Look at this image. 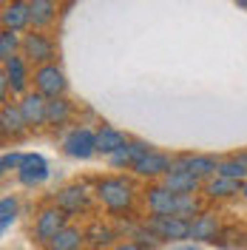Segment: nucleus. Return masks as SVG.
Here are the masks:
<instances>
[{"label": "nucleus", "instance_id": "obj_27", "mask_svg": "<svg viewBox=\"0 0 247 250\" xmlns=\"http://www.w3.org/2000/svg\"><path fill=\"white\" fill-rule=\"evenodd\" d=\"M216 173L222 176H233V179H245L247 176V165L239 159V156H230V159H219Z\"/></svg>", "mask_w": 247, "mask_h": 250}, {"label": "nucleus", "instance_id": "obj_1", "mask_svg": "<svg viewBox=\"0 0 247 250\" xmlns=\"http://www.w3.org/2000/svg\"><path fill=\"white\" fill-rule=\"evenodd\" d=\"M94 196H97V202L103 205L108 213L120 216V213H128V210L134 208L137 190H134V185H131L125 176H105V179L97 182Z\"/></svg>", "mask_w": 247, "mask_h": 250}, {"label": "nucleus", "instance_id": "obj_5", "mask_svg": "<svg viewBox=\"0 0 247 250\" xmlns=\"http://www.w3.org/2000/svg\"><path fill=\"white\" fill-rule=\"evenodd\" d=\"M156 236L159 242H185L190 239V219H182V216H148L145 222Z\"/></svg>", "mask_w": 247, "mask_h": 250}, {"label": "nucleus", "instance_id": "obj_34", "mask_svg": "<svg viewBox=\"0 0 247 250\" xmlns=\"http://www.w3.org/2000/svg\"><path fill=\"white\" fill-rule=\"evenodd\" d=\"M3 3H9V0H3Z\"/></svg>", "mask_w": 247, "mask_h": 250}, {"label": "nucleus", "instance_id": "obj_32", "mask_svg": "<svg viewBox=\"0 0 247 250\" xmlns=\"http://www.w3.org/2000/svg\"><path fill=\"white\" fill-rule=\"evenodd\" d=\"M82 250H103V248H94V245H91V248H82Z\"/></svg>", "mask_w": 247, "mask_h": 250}, {"label": "nucleus", "instance_id": "obj_25", "mask_svg": "<svg viewBox=\"0 0 247 250\" xmlns=\"http://www.w3.org/2000/svg\"><path fill=\"white\" fill-rule=\"evenodd\" d=\"M17 51H20V37H17V31L3 29L0 31V62L12 60Z\"/></svg>", "mask_w": 247, "mask_h": 250}, {"label": "nucleus", "instance_id": "obj_9", "mask_svg": "<svg viewBox=\"0 0 247 250\" xmlns=\"http://www.w3.org/2000/svg\"><path fill=\"white\" fill-rule=\"evenodd\" d=\"M176 199H179V193H173L162 182L159 185H151L145 190V205H148V213L151 216H173L176 213Z\"/></svg>", "mask_w": 247, "mask_h": 250}, {"label": "nucleus", "instance_id": "obj_23", "mask_svg": "<svg viewBox=\"0 0 247 250\" xmlns=\"http://www.w3.org/2000/svg\"><path fill=\"white\" fill-rule=\"evenodd\" d=\"M71 117H74V105L65 100V94H62V97H54V100H48L46 125H51V128H62Z\"/></svg>", "mask_w": 247, "mask_h": 250}, {"label": "nucleus", "instance_id": "obj_33", "mask_svg": "<svg viewBox=\"0 0 247 250\" xmlns=\"http://www.w3.org/2000/svg\"><path fill=\"white\" fill-rule=\"evenodd\" d=\"M242 196H247V182H245V190H242Z\"/></svg>", "mask_w": 247, "mask_h": 250}, {"label": "nucleus", "instance_id": "obj_11", "mask_svg": "<svg viewBox=\"0 0 247 250\" xmlns=\"http://www.w3.org/2000/svg\"><path fill=\"white\" fill-rule=\"evenodd\" d=\"M242 190H245V179H233V176H222V173L205 179V185H202V193L207 199H233Z\"/></svg>", "mask_w": 247, "mask_h": 250}, {"label": "nucleus", "instance_id": "obj_18", "mask_svg": "<svg viewBox=\"0 0 247 250\" xmlns=\"http://www.w3.org/2000/svg\"><path fill=\"white\" fill-rule=\"evenodd\" d=\"M0 131H3V137H23L26 131H29V125H26V117H23V111L20 105H12V103H6L3 108H0Z\"/></svg>", "mask_w": 247, "mask_h": 250}, {"label": "nucleus", "instance_id": "obj_6", "mask_svg": "<svg viewBox=\"0 0 247 250\" xmlns=\"http://www.w3.org/2000/svg\"><path fill=\"white\" fill-rule=\"evenodd\" d=\"M62 151L71 156V159H88L97 154V131L91 128H71L65 137H62Z\"/></svg>", "mask_w": 247, "mask_h": 250}, {"label": "nucleus", "instance_id": "obj_3", "mask_svg": "<svg viewBox=\"0 0 247 250\" xmlns=\"http://www.w3.org/2000/svg\"><path fill=\"white\" fill-rule=\"evenodd\" d=\"M31 83H34V91H40L43 97H48V100L62 97L65 88H68L65 71H62L57 62H43V65H37L34 74H31Z\"/></svg>", "mask_w": 247, "mask_h": 250}, {"label": "nucleus", "instance_id": "obj_22", "mask_svg": "<svg viewBox=\"0 0 247 250\" xmlns=\"http://www.w3.org/2000/svg\"><path fill=\"white\" fill-rule=\"evenodd\" d=\"M82 242H85V230H80L74 225H65L46 248L48 250H82Z\"/></svg>", "mask_w": 247, "mask_h": 250}, {"label": "nucleus", "instance_id": "obj_8", "mask_svg": "<svg viewBox=\"0 0 247 250\" xmlns=\"http://www.w3.org/2000/svg\"><path fill=\"white\" fill-rule=\"evenodd\" d=\"M54 205H60L68 216H71V213H80V210H88V205H91V190H88L85 182H71V185H65V188L57 190Z\"/></svg>", "mask_w": 247, "mask_h": 250}, {"label": "nucleus", "instance_id": "obj_31", "mask_svg": "<svg viewBox=\"0 0 247 250\" xmlns=\"http://www.w3.org/2000/svg\"><path fill=\"white\" fill-rule=\"evenodd\" d=\"M236 3H239V6H242V9H247V0H236Z\"/></svg>", "mask_w": 247, "mask_h": 250}, {"label": "nucleus", "instance_id": "obj_13", "mask_svg": "<svg viewBox=\"0 0 247 250\" xmlns=\"http://www.w3.org/2000/svg\"><path fill=\"white\" fill-rule=\"evenodd\" d=\"M3 74L9 80L12 94H20V97L26 94V88H29V83H31V74H29V60L23 54H15L12 60L3 62Z\"/></svg>", "mask_w": 247, "mask_h": 250}, {"label": "nucleus", "instance_id": "obj_29", "mask_svg": "<svg viewBox=\"0 0 247 250\" xmlns=\"http://www.w3.org/2000/svg\"><path fill=\"white\" fill-rule=\"evenodd\" d=\"M23 159H26V154H3V159H0V171L9 173V171H17L20 165H23Z\"/></svg>", "mask_w": 247, "mask_h": 250}, {"label": "nucleus", "instance_id": "obj_16", "mask_svg": "<svg viewBox=\"0 0 247 250\" xmlns=\"http://www.w3.org/2000/svg\"><path fill=\"white\" fill-rule=\"evenodd\" d=\"M162 185L170 188L173 193H199L205 179H199L196 173H190V171H182V168H170L162 176Z\"/></svg>", "mask_w": 247, "mask_h": 250}, {"label": "nucleus", "instance_id": "obj_30", "mask_svg": "<svg viewBox=\"0 0 247 250\" xmlns=\"http://www.w3.org/2000/svg\"><path fill=\"white\" fill-rule=\"evenodd\" d=\"M111 250H142V248H139L137 242H120V245H114Z\"/></svg>", "mask_w": 247, "mask_h": 250}, {"label": "nucleus", "instance_id": "obj_19", "mask_svg": "<svg viewBox=\"0 0 247 250\" xmlns=\"http://www.w3.org/2000/svg\"><path fill=\"white\" fill-rule=\"evenodd\" d=\"M148 148H151L148 142H139V140H128V142H125V145H123V148H120L117 154H111L108 159H111V165H114V168H120V171H123V168H128V171H131V168H134V165H137V162H139V156L145 154Z\"/></svg>", "mask_w": 247, "mask_h": 250}, {"label": "nucleus", "instance_id": "obj_20", "mask_svg": "<svg viewBox=\"0 0 247 250\" xmlns=\"http://www.w3.org/2000/svg\"><path fill=\"white\" fill-rule=\"evenodd\" d=\"M31 29H48L57 20V0H29Z\"/></svg>", "mask_w": 247, "mask_h": 250}, {"label": "nucleus", "instance_id": "obj_15", "mask_svg": "<svg viewBox=\"0 0 247 250\" xmlns=\"http://www.w3.org/2000/svg\"><path fill=\"white\" fill-rule=\"evenodd\" d=\"M216 165H219V159H213V156H207V154H185V156H176L173 159V168L196 173L199 179L216 176Z\"/></svg>", "mask_w": 247, "mask_h": 250}, {"label": "nucleus", "instance_id": "obj_21", "mask_svg": "<svg viewBox=\"0 0 247 250\" xmlns=\"http://www.w3.org/2000/svg\"><path fill=\"white\" fill-rule=\"evenodd\" d=\"M125 142H128V137H125L120 128H111V125H103L100 131H97V154H117L120 148H123Z\"/></svg>", "mask_w": 247, "mask_h": 250}, {"label": "nucleus", "instance_id": "obj_17", "mask_svg": "<svg viewBox=\"0 0 247 250\" xmlns=\"http://www.w3.org/2000/svg\"><path fill=\"white\" fill-rule=\"evenodd\" d=\"M219 230H222L219 216L210 213V210H202L199 216L190 219V239H193V242H216Z\"/></svg>", "mask_w": 247, "mask_h": 250}, {"label": "nucleus", "instance_id": "obj_7", "mask_svg": "<svg viewBox=\"0 0 247 250\" xmlns=\"http://www.w3.org/2000/svg\"><path fill=\"white\" fill-rule=\"evenodd\" d=\"M170 168H173V156H168L165 151H156V148H148L131 171L142 179H156V176H165Z\"/></svg>", "mask_w": 247, "mask_h": 250}, {"label": "nucleus", "instance_id": "obj_4", "mask_svg": "<svg viewBox=\"0 0 247 250\" xmlns=\"http://www.w3.org/2000/svg\"><path fill=\"white\" fill-rule=\"evenodd\" d=\"M65 225H68V213L62 210L60 205L43 208V210L34 216V242H37V245H48Z\"/></svg>", "mask_w": 247, "mask_h": 250}, {"label": "nucleus", "instance_id": "obj_24", "mask_svg": "<svg viewBox=\"0 0 247 250\" xmlns=\"http://www.w3.org/2000/svg\"><path fill=\"white\" fill-rule=\"evenodd\" d=\"M114 239H117L114 228L103 225V222H91L85 228V242H91L94 248H108V245H114Z\"/></svg>", "mask_w": 247, "mask_h": 250}, {"label": "nucleus", "instance_id": "obj_28", "mask_svg": "<svg viewBox=\"0 0 247 250\" xmlns=\"http://www.w3.org/2000/svg\"><path fill=\"white\" fill-rule=\"evenodd\" d=\"M17 219V199L15 196H3L0 199V230H9V225Z\"/></svg>", "mask_w": 247, "mask_h": 250}, {"label": "nucleus", "instance_id": "obj_14", "mask_svg": "<svg viewBox=\"0 0 247 250\" xmlns=\"http://www.w3.org/2000/svg\"><path fill=\"white\" fill-rule=\"evenodd\" d=\"M0 23L3 29L12 31H26L31 26V12H29V0H9L0 12Z\"/></svg>", "mask_w": 247, "mask_h": 250}, {"label": "nucleus", "instance_id": "obj_10", "mask_svg": "<svg viewBox=\"0 0 247 250\" xmlns=\"http://www.w3.org/2000/svg\"><path fill=\"white\" fill-rule=\"evenodd\" d=\"M20 111H23V117H26V125H29V131L34 128H43L46 125V111H48V97H43L40 91H26L20 97Z\"/></svg>", "mask_w": 247, "mask_h": 250}, {"label": "nucleus", "instance_id": "obj_2", "mask_svg": "<svg viewBox=\"0 0 247 250\" xmlns=\"http://www.w3.org/2000/svg\"><path fill=\"white\" fill-rule=\"evenodd\" d=\"M20 54L34 65H43V62H54L57 46L48 34H43V29H31L29 34L20 37Z\"/></svg>", "mask_w": 247, "mask_h": 250}, {"label": "nucleus", "instance_id": "obj_26", "mask_svg": "<svg viewBox=\"0 0 247 250\" xmlns=\"http://www.w3.org/2000/svg\"><path fill=\"white\" fill-rule=\"evenodd\" d=\"M202 213V205L196 199V193H179V199H176V216L182 219H193Z\"/></svg>", "mask_w": 247, "mask_h": 250}, {"label": "nucleus", "instance_id": "obj_12", "mask_svg": "<svg viewBox=\"0 0 247 250\" xmlns=\"http://www.w3.org/2000/svg\"><path fill=\"white\" fill-rule=\"evenodd\" d=\"M17 179L26 188H37L48 179V162L40 154H26L23 165L17 168Z\"/></svg>", "mask_w": 247, "mask_h": 250}]
</instances>
